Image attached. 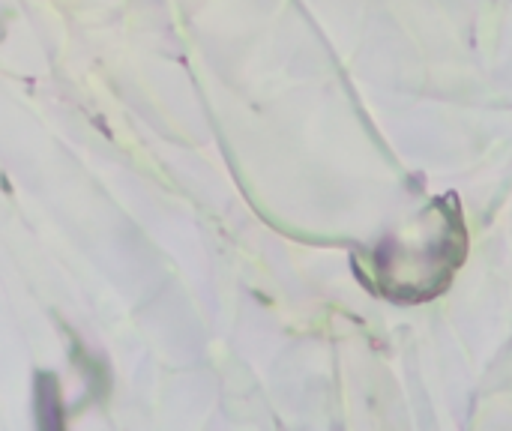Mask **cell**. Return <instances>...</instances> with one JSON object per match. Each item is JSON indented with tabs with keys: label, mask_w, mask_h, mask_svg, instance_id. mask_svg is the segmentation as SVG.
Segmentation results:
<instances>
[{
	"label": "cell",
	"mask_w": 512,
	"mask_h": 431,
	"mask_svg": "<svg viewBox=\"0 0 512 431\" xmlns=\"http://www.w3.org/2000/svg\"><path fill=\"white\" fill-rule=\"evenodd\" d=\"M468 258V228L453 192L384 237L375 249L357 255L363 285L393 303H429L441 297Z\"/></svg>",
	"instance_id": "cell-1"
}]
</instances>
